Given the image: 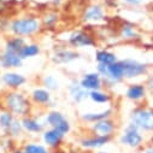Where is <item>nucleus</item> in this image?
I'll return each instance as SVG.
<instances>
[{"instance_id":"1","label":"nucleus","mask_w":153,"mask_h":153,"mask_svg":"<svg viewBox=\"0 0 153 153\" xmlns=\"http://www.w3.org/2000/svg\"><path fill=\"white\" fill-rule=\"evenodd\" d=\"M42 29L41 18L36 16H23L15 18L10 22L9 31L13 36H21V37H30L37 34Z\"/></svg>"},{"instance_id":"2","label":"nucleus","mask_w":153,"mask_h":153,"mask_svg":"<svg viewBox=\"0 0 153 153\" xmlns=\"http://www.w3.org/2000/svg\"><path fill=\"white\" fill-rule=\"evenodd\" d=\"M4 104H5V108L10 111L16 118H23L29 116L31 102L22 92L18 91L7 92L4 97Z\"/></svg>"},{"instance_id":"3","label":"nucleus","mask_w":153,"mask_h":153,"mask_svg":"<svg viewBox=\"0 0 153 153\" xmlns=\"http://www.w3.org/2000/svg\"><path fill=\"white\" fill-rule=\"evenodd\" d=\"M131 122L145 131H153V110L139 107L131 113Z\"/></svg>"},{"instance_id":"4","label":"nucleus","mask_w":153,"mask_h":153,"mask_svg":"<svg viewBox=\"0 0 153 153\" xmlns=\"http://www.w3.org/2000/svg\"><path fill=\"white\" fill-rule=\"evenodd\" d=\"M45 123L50 127V128H53V129H57L59 130L60 133L63 134H68L70 130H71V124L70 122L66 120V117L60 112V111H50L46 117H45Z\"/></svg>"},{"instance_id":"5","label":"nucleus","mask_w":153,"mask_h":153,"mask_svg":"<svg viewBox=\"0 0 153 153\" xmlns=\"http://www.w3.org/2000/svg\"><path fill=\"white\" fill-rule=\"evenodd\" d=\"M121 143L127 146V147H130V148H137L142 145V141H143V137L140 133V129L133 123L130 122L126 129H124V133L122 134L121 139H120Z\"/></svg>"},{"instance_id":"6","label":"nucleus","mask_w":153,"mask_h":153,"mask_svg":"<svg viewBox=\"0 0 153 153\" xmlns=\"http://www.w3.org/2000/svg\"><path fill=\"white\" fill-rule=\"evenodd\" d=\"M68 42L70 46L75 48H85V47H94L97 45V40L93 35L83 30H75L72 31L69 37Z\"/></svg>"},{"instance_id":"7","label":"nucleus","mask_w":153,"mask_h":153,"mask_svg":"<svg viewBox=\"0 0 153 153\" xmlns=\"http://www.w3.org/2000/svg\"><path fill=\"white\" fill-rule=\"evenodd\" d=\"M122 64H123L124 80L136 79L139 76L146 75L148 71L147 64L134 60V59H124V60H122Z\"/></svg>"},{"instance_id":"8","label":"nucleus","mask_w":153,"mask_h":153,"mask_svg":"<svg viewBox=\"0 0 153 153\" xmlns=\"http://www.w3.org/2000/svg\"><path fill=\"white\" fill-rule=\"evenodd\" d=\"M105 7L101 4H92L85 9L82 13V19L87 23H99L105 19Z\"/></svg>"},{"instance_id":"9","label":"nucleus","mask_w":153,"mask_h":153,"mask_svg":"<svg viewBox=\"0 0 153 153\" xmlns=\"http://www.w3.org/2000/svg\"><path fill=\"white\" fill-rule=\"evenodd\" d=\"M1 82L4 83V86L10 88L11 91H18L22 86L25 85L27 77L19 72L6 71L1 75Z\"/></svg>"},{"instance_id":"10","label":"nucleus","mask_w":153,"mask_h":153,"mask_svg":"<svg viewBox=\"0 0 153 153\" xmlns=\"http://www.w3.org/2000/svg\"><path fill=\"white\" fill-rule=\"evenodd\" d=\"M81 87L83 89H86L87 92H92V91H98V89H102L104 88V82L101 76L94 71V72H87L82 76V79L79 81Z\"/></svg>"},{"instance_id":"11","label":"nucleus","mask_w":153,"mask_h":153,"mask_svg":"<svg viewBox=\"0 0 153 153\" xmlns=\"http://www.w3.org/2000/svg\"><path fill=\"white\" fill-rule=\"evenodd\" d=\"M80 58V53L70 48H57L51 57L54 64H70Z\"/></svg>"},{"instance_id":"12","label":"nucleus","mask_w":153,"mask_h":153,"mask_svg":"<svg viewBox=\"0 0 153 153\" xmlns=\"http://www.w3.org/2000/svg\"><path fill=\"white\" fill-rule=\"evenodd\" d=\"M92 134L101 135V136H112L116 131V123L112 118H106L92 124Z\"/></svg>"},{"instance_id":"13","label":"nucleus","mask_w":153,"mask_h":153,"mask_svg":"<svg viewBox=\"0 0 153 153\" xmlns=\"http://www.w3.org/2000/svg\"><path fill=\"white\" fill-rule=\"evenodd\" d=\"M23 65V59L18 53H13L4 50L0 53V66L3 69H17Z\"/></svg>"},{"instance_id":"14","label":"nucleus","mask_w":153,"mask_h":153,"mask_svg":"<svg viewBox=\"0 0 153 153\" xmlns=\"http://www.w3.org/2000/svg\"><path fill=\"white\" fill-rule=\"evenodd\" d=\"M112 140V136H101V135H91L87 137H83L80 143L83 148H88V149H97L100 148L105 145H107L110 141Z\"/></svg>"},{"instance_id":"15","label":"nucleus","mask_w":153,"mask_h":153,"mask_svg":"<svg viewBox=\"0 0 153 153\" xmlns=\"http://www.w3.org/2000/svg\"><path fill=\"white\" fill-rule=\"evenodd\" d=\"M68 92H69V95H70L71 100L74 102H76V104H81L88 98V92L86 89H83L81 87L80 82H77L76 80H72L69 83Z\"/></svg>"},{"instance_id":"16","label":"nucleus","mask_w":153,"mask_h":153,"mask_svg":"<svg viewBox=\"0 0 153 153\" xmlns=\"http://www.w3.org/2000/svg\"><path fill=\"white\" fill-rule=\"evenodd\" d=\"M21 122H22V127H23L24 131H27V133L39 134V133H44V130H45V122H40L35 117L27 116V117L21 118Z\"/></svg>"},{"instance_id":"17","label":"nucleus","mask_w":153,"mask_h":153,"mask_svg":"<svg viewBox=\"0 0 153 153\" xmlns=\"http://www.w3.org/2000/svg\"><path fill=\"white\" fill-rule=\"evenodd\" d=\"M64 136H65V134L60 133L59 130L50 128V129L44 130L42 140L47 147H58L62 143V141L64 140Z\"/></svg>"},{"instance_id":"18","label":"nucleus","mask_w":153,"mask_h":153,"mask_svg":"<svg viewBox=\"0 0 153 153\" xmlns=\"http://www.w3.org/2000/svg\"><path fill=\"white\" fill-rule=\"evenodd\" d=\"M30 99L34 104L39 106H50L52 102L51 92L46 88H35L30 94Z\"/></svg>"},{"instance_id":"19","label":"nucleus","mask_w":153,"mask_h":153,"mask_svg":"<svg viewBox=\"0 0 153 153\" xmlns=\"http://www.w3.org/2000/svg\"><path fill=\"white\" fill-rule=\"evenodd\" d=\"M112 108H105V110H101V111H92V112H85L81 118L82 121L87 122V123H95V122H99V121H102V120H106V118H111L112 116Z\"/></svg>"},{"instance_id":"20","label":"nucleus","mask_w":153,"mask_h":153,"mask_svg":"<svg viewBox=\"0 0 153 153\" xmlns=\"http://www.w3.org/2000/svg\"><path fill=\"white\" fill-rule=\"evenodd\" d=\"M146 97V87L140 83L130 85L126 91V98L131 101H139Z\"/></svg>"},{"instance_id":"21","label":"nucleus","mask_w":153,"mask_h":153,"mask_svg":"<svg viewBox=\"0 0 153 153\" xmlns=\"http://www.w3.org/2000/svg\"><path fill=\"white\" fill-rule=\"evenodd\" d=\"M95 60L98 64L111 65L113 63H116L118 59H117L116 53H113L108 50H98L95 52Z\"/></svg>"},{"instance_id":"22","label":"nucleus","mask_w":153,"mask_h":153,"mask_svg":"<svg viewBox=\"0 0 153 153\" xmlns=\"http://www.w3.org/2000/svg\"><path fill=\"white\" fill-rule=\"evenodd\" d=\"M25 44H27V40L24 39V37L12 35L5 42V50L10 51V52H13V53H19Z\"/></svg>"},{"instance_id":"23","label":"nucleus","mask_w":153,"mask_h":153,"mask_svg":"<svg viewBox=\"0 0 153 153\" xmlns=\"http://www.w3.org/2000/svg\"><path fill=\"white\" fill-rule=\"evenodd\" d=\"M40 52H41V48L37 44H28L27 42L18 54L24 60V59H29V58H34L36 56H39Z\"/></svg>"},{"instance_id":"24","label":"nucleus","mask_w":153,"mask_h":153,"mask_svg":"<svg viewBox=\"0 0 153 153\" xmlns=\"http://www.w3.org/2000/svg\"><path fill=\"white\" fill-rule=\"evenodd\" d=\"M88 98H89L94 104H99V105L108 104V102L111 101V95H110L106 91H102V89L88 92Z\"/></svg>"},{"instance_id":"25","label":"nucleus","mask_w":153,"mask_h":153,"mask_svg":"<svg viewBox=\"0 0 153 153\" xmlns=\"http://www.w3.org/2000/svg\"><path fill=\"white\" fill-rule=\"evenodd\" d=\"M120 36L124 40H134L139 36L136 28L134 27V24L126 22L122 24V27L120 28Z\"/></svg>"},{"instance_id":"26","label":"nucleus","mask_w":153,"mask_h":153,"mask_svg":"<svg viewBox=\"0 0 153 153\" xmlns=\"http://www.w3.org/2000/svg\"><path fill=\"white\" fill-rule=\"evenodd\" d=\"M59 21H60V18H59L58 13L46 12L41 18V24H42V28H45V29H54L58 25Z\"/></svg>"},{"instance_id":"27","label":"nucleus","mask_w":153,"mask_h":153,"mask_svg":"<svg viewBox=\"0 0 153 153\" xmlns=\"http://www.w3.org/2000/svg\"><path fill=\"white\" fill-rule=\"evenodd\" d=\"M15 120H16V117L13 116L10 111L5 110L3 112H0V129H1L4 133L7 134L9 129H10V127L13 123Z\"/></svg>"},{"instance_id":"28","label":"nucleus","mask_w":153,"mask_h":153,"mask_svg":"<svg viewBox=\"0 0 153 153\" xmlns=\"http://www.w3.org/2000/svg\"><path fill=\"white\" fill-rule=\"evenodd\" d=\"M42 86L44 88H46L47 91L50 92H53V91H57L59 89L60 87V83H59V80L53 75H45L42 77Z\"/></svg>"},{"instance_id":"29","label":"nucleus","mask_w":153,"mask_h":153,"mask_svg":"<svg viewBox=\"0 0 153 153\" xmlns=\"http://www.w3.org/2000/svg\"><path fill=\"white\" fill-rule=\"evenodd\" d=\"M23 131H24V129H23V127H22L21 120H19V118H16V120L13 121V123L11 124V127H10V129H9V131H7V135H9L10 137H12V139H18V137L22 136Z\"/></svg>"},{"instance_id":"30","label":"nucleus","mask_w":153,"mask_h":153,"mask_svg":"<svg viewBox=\"0 0 153 153\" xmlns=\"http://www.w3.org/2000/svg\"><path fill=\"white\" fill-rule=\"evenodd\" d=\"M24 153H51L47 147L40 143H27L23 147Z\"/></svg>"},{"instance_id":"31","label":"nucleus","mask_w":153,"mask_h":153,"mask_svg":"<svg viewBox=\"0 0 153 153\" xmlns=\"http://www.w3.org/2000/svg\"><path fill=\"white\" fill-rule=\"evenodd\" d=\"M121 1L127 5H130V6H137L143 3V0H121Z\"/></svg>"},{"instance_id":"32","label":"nucleus","mask_w":153,"mask_h":153,"mask_svg":"<svg viewBox=\"0 0 153 153\" xmlns=\"http://www.w3.org/2000/svg\"><path fill=\"white\" fill-rule=\"evenodd\" d=\"M104 4L107 9H114L117 6V0H104Z\"/></svg>"},{"instance_id":"33","label":"nucleus","mask_w":153,"mask_h":153,"mask_svg":"<svg viewBox=\"0 0 153 153\" xmlns=\"http://www.w3.org/2000/svg\"><path fill=\"white\" fill-rule=\"evenodd\" d=\"M51 3H52L54 6H59V5L63 3V0H51Z\"/></svg>"},{"instance_id":"34","label":"nucleus","mask_w":153,"mask_h":153,"mask_svg":"<svg viewBox=\"0 0 153 153\" xmlns=\"http://www.w3.org/2000/svg\"><path fill=\"white\" fill-rule=\"evenodd\" d=\"M10 153H24V152H23V149H15V151H12Z\"/></svg>"},{"instance_id":"35","label":"nucleus","mask_w":153,"mask_h":153,"mask_svg":"<svg viewBox=\"0 0 153 153\" xmlns=\"http://www.w3.org/2000/svg\"><path fill=\"white\" fill-rule=\"evenodd\" d=\"M145 153H153V146H152V147H149V148H147Z\"/></svg>"},{"instance_id":"36","label":"nucleus","mask_w":153,"mask_h":153,"mask_svg":"<svg viewBox=\"0 0 153 153\" xmlns=\"http://www.w3.org/2000/svg\"><path fill=\"white\" fill-rule=\"evenodd\" d=\"M149 88H151V89H153V77L149 80Z\"/></svg>"},{"instance_id":"37","label":"nucleus","mask_w":153,"mask_h":153,"mask_svg":"<svg viewBox=\"0 0 153 153\" xmlns=\"http://www.w3.org/2000/svg\"><path fill=\"white\" fill-rule=\"evenodd\" d=\"M97 153H110V152H106V151H98Z\"/></svg>"}]
</instances>
